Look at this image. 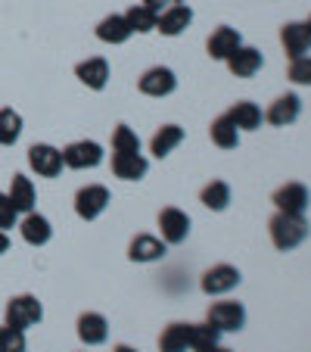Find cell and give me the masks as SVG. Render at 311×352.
<instances>
[{
	"mask_svg": "<svg viewBox=\"0 0 311 352\" xmlns=\"http://www.w3.org/2000/svg\"><path fill=\"white\" fill-rule=\"evenodd\" d=\"M240 280H243L240 278V268L221 262V265H212L203 278H199V287H203L205 296H221V293H231Z\"/></svg>",
	"mask_w": 311,
	"mask_h": 352,
	"instance_id": "52a82bcc",
	"label": "cell"
},
{
	"mask_svg": "<svg viewBox=\"0 0 311 352\" xmlns=\"http://www.w3.org/2000/svg\"><path fill=\"white\" fill-rule=\"evenodd\" d=\"M159 234H162V240L172 246L184 243V240L190 237V215L178 206H165L159 212Z\"/></svg>",
	"mask_w": 311,
	"mask_h": 352,
	"instance_id": "9c48e42d",
	"label": "cell"
},
{
	"mask_svg": "<svg viewBox=\"0 0 311 352\" xmlns=\"http://www.w3.org/2000/svg\"><path fill=\"white\" fill-rule=\"evenodd\" d=\"M193 22V10L187 3H172L168 10H162L159 19H156V32H162L165 38H178L190 28Z\"/></svg>",
	"mask_w": 311,
	"mask_h": 352,
	"instance_id": "8fae6325",
	"label": "cell"
},
{
	"mask_svg": "<svg viewBox=\"0 0 311 352\" xmlns=\"http://www.w3.org/2000/svg\"><path fill=\"white\" fill-rule=\"evenodd\" d=\"M44 318V306L41 299L32 296V293H19L7 302V324L10 327H19V331H28V327L41 324Z\"/></svg>",
	"mask_w": 311,
	"mask_h": 352,
	"instance_id": "7a4b0ae2",
	"label": "cell"
},
{
	"mask_svg": "<svg viewBox=\"0 0 311 352\" xmlns=\"http://www.w3.org/2000/svg\"><path fill=\"white\" fill-rule=\"evenodd\" d=\"M137 87L146 97H168V94H174V87H178V75L168 66H152L140 75Z\"/></svg>",
	"mask_w": 311,
	"mask_h": 352,
	"instance_id": "30bf717a",
	"label": "cell"
},
{
	"mask_svg": "<svg viewBox=\"0 0 311 352\" xmlns=\"http://www.w3.org/2000/svg\"><path fill=\"white\" fill-rule=\"evenodd\" d=\"M109 337V321L100 312H84L78 318V340L84 346H100Z\"/></svg>",
	"mask_w": 311,
	"mask_h": 352,
	"instance_id": "ffe728a7",
	"label": "cell"
},
{
	"mask_svg": "<svg viewBox=\"0 0 311 352\" xmlns=\"http://www.w3.org/2000/svg\"><path fill=\"white\" fill-rule=\"evenodd\" d=\"M286 78H290L292 85H311V56L292 60L290 69H286Z\"/></svg>",
	"mask_w": 311,
	"mask_h": 352,
	"instance_id": "d6a6232c",
	"label": "cell"
},
{
	"mask_svg": "<svg viewBox=\"0 0 311 352\" xmlns=\"http://www.w3.org/2000/svg\"><path fill=\"white\" fill-rule=\"evenodd\" d=\"M224 63H227V69H231V75H237V78H252L265 60H262V54H258L255 47L240 44Z\"/></svg>",
	"mask_w": 311,
	"mask_h": 352,
	"instance_id": "2e32d148",
	"label": "cell"
},
{
	"mask_svg": "<svg viewBox=\"0 0 311 352\" xmlns=\"http://www.w3.org/2000/svg\"><path fill=\"white\" fill-rule=\"evenodd\" d=\"M16 221H19V212H16V206L10 203L7 193H0V231H10V228H16Z\"/></svg>",
	"mask_w": 311,
	"mask_h": 352,
	"instance_id": "836d02e7",
	"label": "cell"
},
{
	"mask_svg": "<svg viewBox=\"0 0 311 352\" xmlns=\"http://www.w3.org/2000/svg\"><path fill=\"white\" fill-rule=\"evenodd\" d=\"M103 162V146L97 140H75V144L62 146V166L84 172V168H97Z\"/></svg>",
	"mask_w": 311,
	"mask_h": 352,
	"instance_id": "5b68a950",
	"label": "cell"
},
{
	"mask_svg": "<svg viewBox=\"0 0 311 352\" xmlns=\"http://www.w3.org/2000/svg\"><path fill=\"white\" fill-rule=\"evenodd\" d=\"M299 113H302V100H299V94H280L271 107H268L265 122L274 125V128H286L299 119Z\"/></svg>",
	"mask_w": 311,
	"mask_h": 352,
	"instance_id": "7c38bea8",
	"label": "cell"
},
{
	"mask_svg": "<svg viewBox=\"0 0 311 352\" xmlns=\"http://www.w3.org/2000/svg\"><path fill=\"white\" fill-rule=\"evenodd\" d=\"M150 172V162L143 153H113V175L122 181H140Z\"/></svg>",
	"mask_w": 311,
	"mask_h": 352,
	"instance_id": "d6986e66",
	"label": "cell"
},
{
	"mask_svg": "<svg viewBox=\"0 0 311 352\" xmlns=\"http://www.w3.org/2000/svg\"><path fill=\"white\" fill-rule=\"evenodd\" d=\"M125 19H128V25H131L134 34H146V32H156L159 13H152L150 7H143V3H134V7L125 13Z\"/></svg>",
	"mask_w": 311,
	"mask_h": 352,
	"instance_id": "83f0119b",
	"label": "cell"
},
{
	"mask_svg": "<svg viewBox=\"0 0 311 352\" xmlns=\"http://www.w3.org/2000/svg\"><path fill=\"white\" fill-rule=\"evenodd\" d=\"M10 250V237H7V231H0V256Z\"/></svg>",
	"mask_w": 311,
	"mask_h": 352,
	"instance_id": "d590c367",
	"label": "cell"
},
{
	"mask_svg": "<svg viewBox=\"0 0 311 352\" xmlns=\"http://www.w3.org/2000/svg\"><path fill=\"white\" fill-rule=\"evenodd\" d=\"M181 140H184V128L181 125H162L150 140V153L159 156V160H165L174 146H181Z\"/></svg>",
	"mask_w": 311,
	"mask_h": 352,
	"instance_id": "d4e9b609",
	"label": "cell"
},
{
	"mask_svg": "<svg viewBox=\"0 0 311 352\" xmlns=\"http://www.w3.org/2000/svg\"><path fill=\"white\" fill-rule=\"evenodd\" d=\"M196 352H233V349H227V346H221V343H212V346H203V349H196Z\"/></svg>",
	"mask_w": 311,
	"mask_h": 352,
	"instance_id": "e575fe53",
	"label": "cell"
},
{
	"mask_svg": "<svg viewBox=\"0 0 311 352\" xmlns=\"http://www.w3.org/2000/svg\"><path fill=\"white\" fill-rule=\"evenodd\" d=\"M109 203H113L109 187L87 184V187H81V190L75 193V215H78V219H84V221H93V219H100V215L106 212Z\"/></svg>",
	"mask_w": 311,
	"mask_h": 352,
	"instance_id": "277c9868",
	"label": "cell"
},
{
	"mask_svg": "<svg viewBox=\"0 0 311 352\" xmlns=\"http://www.w3.org/2000/svg\"><path fill=\"white\" fill-rule=\"evenodd\" d=\"M75 75H78V81L84 87H91V91H103V87L109 85V63L103 60V56H91V60H84V63L75 66Z\"/></svg>",
	"mask_w": 311,
	"mask_h": 352,
	"instance_id": "e0dca14e",
	"label": "cell"
},
{
	"mask_svg": "<svg viewBox=\"0 0 311 352\" xmlns=\"http://www.w3.org/2000/svg\"><path fill=\"white\" fill-rule=\"evenodd\" d=\"M240 44H243V38H240L237 28L218 25L212 34H209V44H205V50H209V56H212V60H227V56H231Z\"/></svg>",
	"mask_w": 311,
	"mask_h": 352,
	"instance_id": "ac0fdd59",
	"label": "cell"
},
{
	"mask_svg": "<svg viewBox=\"0 0 311 352\" xmlns=\"http://www.w3.org/2000/svg\"><path fill=\"white\" fill-rule=\"evenodd\" d=\"M113 153H140V138L128 125H115L113 131Z\"/></svg>",
	"mask_w": 311,
	"mask_h": 352,
	"instance_id": "f546056e",
	"label": "cell"
},
{
	"mask_svg": "<svg viewBox=\"0 0 311 352\" xmlns=\"http://www.w3.org/2000/svg\"><path fill=\"white\" fill-rule=\"evenodd\" d=\"M187 349H193V324H184V321L168 324L159 337V352H187Z\"/></svg>",
	"mask_w": 311,
	"mask_h": 352,
	"instance_id": "44dd1931",
	"label": "cell"
},
{
	"mask_svg": "<svg viewBox=\"0 0 311 352\" xmlns=\"http://www.w3.org/2000/svg\"><path fill=\"white\" fill-rule=\"evenodd\" d=\"M172 3H184V0H172Z\"/></svg>",
	"mask_w": 311,
	"mask_h": 352,
	"instance_id": "f35d334b",
	"label": "cell"
},
{
	"mask_svg": "<svg viewBox=\"0 0 311 352\" xmlns=\"http://www.w3.org/2000/svg\"><path fill=\"white\" fill-rule=\"evenodd\" d=\"M205 321L212 327H218L221 333H237V331H243V324H246V309H243V302L221 299V302H212V306H209Z\"/></svg>",
	"mask_w": 311,
	"mask_h": 352,
	"instance_id": "3957f363",
	"label": "cell"
},
{
	"mask_svg": "<svg viewBox=\"0 0 311 352\" xmlns=\"http://www.w3.org/2000/svg\"><path fill=\"white\" fill-rule=\"evenodd\" d=\"M19 234L28 246H44V243H50V237H54V225H50V219L41 212H25V219L19 221Z\"/></svg>",
	"mask_w": 311,
	"mask_h": 352,
	"instance_id": "5bb4252c",
	"label": "cell"
},
{
	"mask_svg": "<svg viewBox=\"0 0 311 352\" xmlns=\"http://www.w3.org/2000/svg\"><path fill=\"white\" fill-rule=\"evenodd\" d=\"M209 134H212V144L221 146V150H233V146L240 144V128L231 122V116H218V119L212 122V128H209Z\"/></svg>",
	"mask_w": 311,
	"mask_h": 352,
	"instance_id": "4316f807",
	"label": "cell"
},
{
	"mask_svg": "<svg viewBox=\"0 0 311 352\" xmlns=\"http://www.w3.org/2000/svg\"><path fill=\"white\" fill-rule=\"evenodd\" d=\"M165 240L152 237V234H137V237L128 243V259L131 262H159L165 256Z\"/></svg>",
	"mask_w": 311,
	"mask_h": 352,
	"instance_id": "9a60e30c",
	"label": "cell"
},
{
	"mask_svg": "<svg viewBox=\"0 0 311 352\" xmlns=\"http://www.w3.org/2000/svg\"><path fill=\"white\" fill-rule=\"evenodd\" d=\"M305 28H308V34H311V16H308V22H305Z\"/></svg>",
	"mask_w": 311,
	"mask_h": 352,
	"instance_id": "74e56055",
	"label": "cell"
},
{
	"mask_svg": "<svg viewBox=\"0 0 311 352\" xmlns=\"http://www.w3.org/2000/svg\"><path fill=\"white\" fill-rule=\"evenodd\" d=\"M199 203H203L205 209H212V212H224L227 203H231V184L221 178L209 181V184L203 187V193H199Z\"/></svg>",
	"mask_w": 311,
	"mask_h": 352,
	"instance_id": "484cf974",
	"label": "cell"
},
{
	"mask_svg": "<svg viewBox=\"0 0 311 352\" xmlns=\"http://www.w3.org/2000/svg\"><path fill=\"white\" fill-rule=\"evenodd\" d=\"M227 116H231V122L240 128V131H255V128H262V122H265V113H262L252 100L233 103V107L227 109Z\"/></svg>",
	"mask_w": 311,
	"mask_h": 352,
	"instance_id": "603a6c76",
	"label": "cell"
},
{
	"mask_svg": "<svg viewBox=\"0 0 311 352\" xmlns=\"http://www.w3.org/2000/svg\"><path fill=\"white\" fill-rule=\"evenodd\" d=\"M221 340V331L218 327H212L209 321H203V324H193V352L203 349V346H212Z\"/></svg>",
	"mask_w": 311,
	"mask_h": 352,
	"instance_id": "1f68e13d",
	"label": "cell"
},
{
	"mask_svg": "<svg viewBox=\"0 0 311 352\" xmlns=\"http://www.w3.org/2000/svg\"><path fill=\"white\" fill-rule=\"evenodd\" d=\"M113 352H137L134 346H128V343H119V346H113Z\"/></svg>",
	"mask_w": 311,
	"mask_h": 352,
	"instance_id": "8d00e7d4",
	"label": "cell"
},
{
	"mask_svg": "<svg viewBox=\"0 0 311 352\" xmlns=\"http://www.w3.org/2000/svg\"><path fill=\"white\" fill-rule=\"evenodd\" d=\"M280 44H284L290 60H299V56L308 54L311 34H308V28H305V22H286V25L280 28Z\"/></svg>",
	"mask_w": 311,
	"mask_h": 352,
	"instance_id": "4fadbf2b",
	"label": "cell"
},
{
	"mask_svg": "<svg viewBox=\"0 0 311 352\" xmlns=\"http://www.w3.org/2000/svg\"><path fill=\"white\" fill-rule=\"evenodd\" d=\"M271 203L277 206V212H286V215H305V209L311 206V193L305 184L299 181H290V184L277 187L271 197Z\"/></svg>",
	"mask_w": 311,
	"mask_h": 352,
	"instance_id": "8992f818",
	"label": "cell"
},
{
	"mask_svg": "<svg viewBox=\"0 0 311 352\" xmlns=\"http://www.w3.org/2000/svg\"><path fill=\"white\" fill-rule=\"evenodd\" d=\"M7 197L16 206V212H34V184H32V178H25V175H13Z\"/></svg>",
	"mask_w": 311,
	"mask_h": 352,
	"instance_id": "cb8c5ba5",
	"label": "cell"
},
{
	"mask_svg": "<svg viewBox=\"0 0 311 352\" xmlns=\"http://www.w3.org/2000/svg\"><path fill=\"white\" fill-rule=\"evenodd\" d=\"M0 352H25V331L10 324L0 327Z\"/></svg>",
	"mask_w": 311,
	"mask_h": 352,
	"instance_id": "4dcf8cb0",
	"label": "cell"
},
{
	"mask_svg": "<svg viewBox=\"0 0 311 352\" xmlns=\"http://www.w3.org/2000/svg\"><path fill=\"white\" fill-rule=\"evenodd\" d=\"M22 134V116L16 109H0V146H13Z\"/></svg>",
	"mask_w": 311,
	"mask_h": 352,
	"instance_id": "f1b7e54d",
	"label": "cell"
},
{
	"mask_svg": "<svg viewBox=\"0 0 311 352\" xmlns=\"http://www.w3.org/2000/svg\"><path fill=\"white\" fill-rule=\"evenodd\" d=\"M308 221L305 215H286V212H277L271 221H268V234H271V243L277 246L280 253H290L308 237Z\"/></svg>",
	"mask_w": 311,
	"mask_h": 352,
	"instance_id": "6da1fadb",
	"label": "cell"
},
{
	"mask_svg": "<svg viewBox=\"0 0 311 352\" xmlns=\"http://www.w3.org/2000/svg\"><path fill=\"white\" fill-rule=\"evenodd\" d=\"M131 34L134 32H131V25H128L125 13H113L97 25V38L103 41V44H125Z\"/></svg>",
	"mask_w": 311,
	"mask_h": 352,
	"instance_id": "7402d4cb",
	"label": "cell"
},
{
	"mask_svg": "<svg viewBox=\"0 0 311 352\" xmlns=\"http://www.w3.org/2000/svg\"><path fill=\"white\" fill-rule=\"evenodd\" d=\"M28 166L41 178H56L62 172V150H56L54 144H34L28 146Z\"/></svg>",
	"mask_w": 311,
	"mask_h": 352,
	"instance_id": "ba28073f",
	"label": "cell"
}]
</instances>
